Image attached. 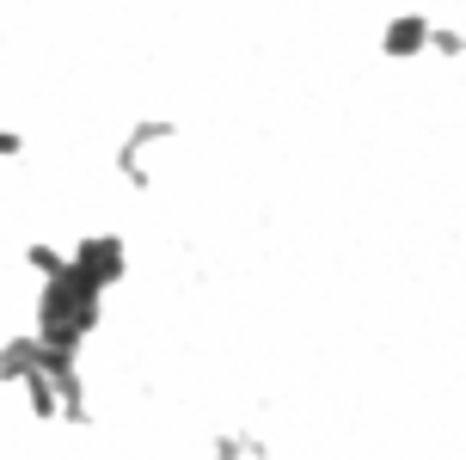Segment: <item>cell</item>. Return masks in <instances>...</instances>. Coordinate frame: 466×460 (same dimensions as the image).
Returning a JSON list of instances; mask_svg holds the SVG:
<instances>
[{
  "mask_svg": "<svg viewBox=\"0 0 466 460\" xmlns=\"http://www.w3.org/2000/svg\"><path fill=\"white\" fill-rule=\"evenodd\" d=\"M68 271L86 282V289H116L123 282V271H129V246L116 240V233H86V240H74V252H68Z\"/></svg>",
  "mask_w": 466,
  "mask_h": 460,
  "instance_id": "1",
  "label": "cell"
},
{
  "mask_svg": "<svg viewBox=\"0 0 466 460\" xmlns=\"http://www.w3.org/2000/svg\"><path fill=\"white\" fill-rule=\"evenodd\" d=\"M178 136V123H172V117H147V123H136V129H129V136L116 141V179L123 184H136V190H147V179H154V172H147V154H154V148H166V141Z\"/></svg>",
  "mask_w": 466,
  "mask_h": 460,
  "instance_id": "2",
  "label": "cell"
},
{
  "mask_svg": "<svg viewBox=\"0 0 466 460\" xmlns=\"http://www.w3.org/2000/svg\"><path fill=\"white\" fill-rule=\"evenodd\" d=\"M430 13H393V19H380V56L387 62H418L430 56Z\"/></svg>",
  "mask_w": 466,
  "mask_h": 460,
  "instance_id": "3",
  "label": "cell"
},
{
  "mask_svg": "<svg viewBox=\"0 0 466 460\" xmlns=\"http://www.w3.org/2000/svg\"><path fill=\"white\" fill-rule=\"evenodd\" d=\"M430 56L466 62V31H461V25H430Z\"/></svg>",
  "mask_w": 466,
  "mask_h": 460,
  "instance_id": "4",
  "label": "cell"
},
{
  "mask_svg": "<svg viewBox=\"0 0 466 460\" xmlns=\"http://www.w3.org/2000/svg\"><path fill=\"white\" fill-rule=\"evenodd\" d=\"M25 264H31V271L49 282V276L68 271V252H56V246H44V240H31V246H25Z\"/></svg>",
  "mask_w": 466,
  "mask_h": 460,
  "instance_id": "5",
  "label": "cell"
},
{
  "mask_svg": "<svg viewBox=\"0 0 466 460\" xmlns=\"http://www.w3.org/2000/svg\"><path fill=\"white\" fill-rule=\"evenodd\" d=\"M25 154V136H13V129H0V160H19Z\"/></svg>",
  "mask_w": 466,
  "mask_h": 460,
  "instance_id": "6",
  "label": "cell"
}]
</instances>
